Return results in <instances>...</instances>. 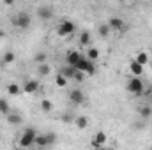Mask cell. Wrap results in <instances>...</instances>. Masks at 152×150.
I'll use <instances>...</instances> for the list:
<instances>
[{"label": "cell", "mask_w": 152, "mask_h": 150, "mask_svg": "<svg viewBox=\"0 0 152 150\" xmlns=\"http://www.w3.org/2000/svg\"><path fill=\"white\" fill-rule=\"evenodd\" d=\"M36 136H37L36 129H34V127H27V129H23V133L20 134L18 145H20L21 149H30V147L36 143Z\"/></svg>", "instance_id": "cell-1"}, {"label": "cell", "mask_w": 152, "mask_h": 150, "mask_svg": "<svg viewBox=\"0 0 152 150\" xmlns=\"http://www.w3.org/2000/svg\"><path fill=\"white\" fill-rule=\"evenodd\" d=\"M75 30H76V27H75V23H73L71 20H62V21L58 23V27H57L58 37H69Z\"/></svg>", "instance_id": "cell-2"}, {"label": "cell", "mask_w": 152, "mask_h": 150, "mask_svg": "<svg viewBox=\"0 0 152 150\" xmlns=\"http://www.w3.org/2000/svg\"><path fill=\"white\" fill-rule=\"evenodd\" d=\"M127 90L131 92V94H134V95H140V94H143V90H145V85H143V81L140 79V78H131L129 81H127Z\"/></svg>", "instance_id": "cell-3"}, {"label": "cell", "mask_w": 152, "mask_h": 150, "mask_svg": "<svg viewBox=\"0 0 152 150\" xmlns=\"http://www.w3.org/2000/svg\"><path fill=\"white\" fill-rule=\"evenodd\" d=\"M12 23H14L18 28H28V27H30V16H28V12H25V11L18 12V14L14 16V20H12Z\"/></svg>", "instance_id": "cell-4"}, {"label": "cell", "mask_w": 152, "mask_h": 150, "mask_svg": "<svg viewBox=\"0 0 152 150\" xmlns=\"http://www.w3.org/2000/svg\"><path fill=\"white\" fill-rule=\"evenodd\" d=\"M106 141H108V136H106L103 131H99V133H96V134H94V138H92L90 145H92L94 149H101V147H106Z\"/></svg>", "instance_id": "cell-5"}, {"label": "cell", "mask_w": 152, "mask_h": 150, "mask_svg": "<svg viewBox=\"0 0 152 150\" xmlns=\"http://www.w3.org/2000/svg\"><path fill=\"white\" fill-rule=\"evenodd\" d=\"M21 90H23L25 94H30V95H32V94H36V92L39 90V83L36 81V79H28V81L23 83Z\"/></svg>", "instance_id": "cell-6"}, {"label": "cell", "mask_w": 152, "mask_h": 150, "mask_svg": "<svg viewBox=\"0 0 152 150\" xmlns=\"http://www.w3.org/2000/svg\"><path fill=\"white\" fill-rule=\"evenodd\" d=\"M69 99H71V103H73V104H81V103L85 101V94H83L80 88H75V90H71Z\"/></svg>", "instance_id": "cell-7"}, {"label": "cell", "mask_w": 152, "mask_h": 150, "mask_svg": "<svg viewBox=\"0 0 152 150\" xmlns=\"http://www.w3.org/2000/svg\"><path fill=\"white\" fill-rule=\"evenodd\" d=\"M81 58H83V55H81L80 51H69L66 60H67V66H71V67H76V64H78Z\"/></svg>", "instance_id": "cell-8"}, {"label": "cell", "mask_w": 152, "mask_h": 150, "mask_svg": "<svg viewBox=\"0 0 152 150\" xmlns=\"http://www.w3.org/2000/svg\"><path fill=\"white\" fill-rule=\"evenodd\" d=\"M108 27H110V30H124V27H126V23H124V20H120V18H110V21H108Z\"/></svg>", "instance_id": "cell-9"}, {"label": "cell", "mask_w": 152, "mask_h": 150, "mask_svg": "<svg viewBox=\"0 0 152 150\" xmlns=\"http://www.w3.org/2000/svg\"><path fill=\"white\" fill-rule=\"evenodd\" d=\"M37 16L41 20H50L51 16H53V9L51 7H48V5H41L37 9Z\"/></svg>", "instance_id": "cell-10"}, {"label": "cell", "mask_w": 152, "mask_h": 150, "mask_svg": "<svg viewBox=\"0 0 152 150\" xmlns=\"http://www.w3.org/2000/svg\"><path fill=\"white\" fill-rule=\"evenodd\" d=\"M88 124H90V120H88L87 117H83V115H78V117H75V125L80 129V131H85V129L88 127Z\"/></svg>", "instance_id": "cell-11"}, {"label": "cell", "mask_w": 152, "mask_h": 150, "mask_svg": "<svg viewBox=\"0 0 152 150\" xmlns=\"http://www.w3.org/2000/svg\"><path fill=\"white\" fill-rule=\"evenodd\" d=\"M129 71L133 73L134 78H140V76L143 74V66H140V64H136L134 60H131V64H129Z\"/></svg>", "instance_id": "cell-12"}, {"label": "cell", "mask_w": 152, "mask_h": 150, "mask_svg": "<svg viewBox=\"0 0 152 150\" xmlns=\"http://www.w3.org/2000/svg\"><path fill=\"white\" fill-rule=\"evenodd\" d=\"M7 122H9V124H11V125H20V124H21V122H23V118H21V115H20V113H9V115H7Z\"/></svg>", "instance_id": "cell-13"}, {"label": "cell", "mask_w": 152, "mask_h": 150, "mask_svg": "<svg viewBox=\"0 0 152 150\" xmlns=\"http://www.w3.org/2000/svg\"><path fill=\"white\" fill-rule=\"evenodd\" d=\"M87 60H90V62H94V60H97L99 58V50L97 48H94V46H88V50H87Z\"/></svg>", "instance_id": "cell-14"}, {"label": "cell", "mask_w": 152, "mask_h": 150, "mask_svg": "<svg viewBox=\"0 0 152 150\" xmlns=\"http://www.w3.org/2000/svg\"><path fill=\"white\" fill-rule=\"evenodd\" d=\"M134 62L145 67V66L149 64V55H147V51H140V53H138V55L134 57Z\"/></svg>", "instance_id": "cell-15"}, {"label": "cell", "mask_w": 152, "mask_h": 150, "mask_svg": "<svg viewBox=\"0 0 152 150\" xmlns=\"http://www.w3.org/2000/svg\"><path fill=\"white\" fill-rule=\"evenodd\" d=\"M7 94L12 95V97H16V95L21 94V87H20L18 83H9V85H7Z\"/></svg>", "instance_id": "cell-16"}, {"label": "cell", "mask_w": 152, "mask_h": 150, "mask_svg": "<svg viewBox=\"0 0 152 150\" xmlns=\"http://www.w3.org/2000/svg\"><path fill=\"white\" fill-rule=\"evenodd\" d=\"M78 42H80L81 46H88V44H90V32H87V30L81 32L80 37H78Z\"/></svg>", "instance_id": "cell-17"}, {"label": "cell", "mask_w": 152, "mask_h": 150, "mask_svg": "<svg viewBox=\"0 0 152 150\" xmlns=\"http://www.w3.org/2000/svg\"><path fill=\"white\" fill-rule=\"evenodd\" d=\"M36 147H39V149H44V147H48V141H46V136L44 134H37L36 136V143H34Z\"/></svg>", "instance_id": "cell-18"}, {"label": "cell", "mask_w": 152, "mask_h": 150, "mask_svg": "<svg viewBox=\"0 0 152 150\" xmlns=\"http://www.w3.org/2000/svg\"><path fill=\"white\" fill-rule=\"evenodd\" d=\"M37 73L41 76H50V73H51V67H50V64L46 62V64H41L37 67Z\"/></svg>", "instance_id": "cell-19"}, {"label": "cell", "mask_w": 152, "mask_h": 150, "mask_svg": "<svg viewBox=\"0 0 152 150\" xmlns=\"http://www.w3.org/2000/svg\"><path fill=\"white\" fill-rule=\"evenodd\" d=\"M55 85L57 87H60V88H64V87H67V78L66 76H62L60 73L55 76Z\"/></svg>", "instance_id": "cell-20"}, {"label": "cell", "mask_w": 152, "mask_h": 150, "mask_svg": "<svg viewBox=\"0 0 152 150\" xmlns=\"http://www.w3.org/2000/svg\"><path fill=\"white\" fill-rule=\"evenodd\" d=\"M60 74H62V76H66L67 79H69V78H75L76 69H75V67H71V66H67V67H64V69L60 71Z\"/></svg>", "instance_id": "cell-21"}, {"label": "cell", "mask_w": 152, "mask_h": 150, "mask_svg": "<svg viewBox=\"0 0 152 150\" xmlns=\"http://www.w3.org/2000/svg\"><path fill=\"white\" fill-rule=\"evenodd\" d=\"M41 110H42L44 113H50L51 110H53L51 101H50V99H42V101H41Z\"/></svg>", "instance_id": "cell-22"}, {"label": "cell", "mask_w": 152, "mask_h": 150, "mask_svg": "<svg viewBox=\"0 0 152 150\" xmlns=\"http://www.w3.org/2000/svg\"><path fill=\"white\" fill-rule=\"evenodd\" d=\"M0 113H4L5 117L11 113V106H9V103L5 99H0Z\"/></svg>", "instance_id": "cell-23"}, {"label": "cell", "mask_w": 152, "mask_h": 150, "mask_svg": "<svg viewBox=\"0 0 152 150\" xmlns=\"http://www.w3.org/2000/svg\"><path fill=\"white\" fill-rule=\"evenodd\" d=\"M140 117H142V118L152 117V108L151 106H142V108H140Z\"/></svg>", "instance_id": "cell-24"}, {"label": "cell", "mask_w": 152, "mask_h": 150, "mask_svg": "<svg viewBox=\"0 0 152 150\" xmlns=\"http://www.w3.org/2000/svg\"><path fill=\"white\" fill-rule=\"evenodd\" d=\"M110 32H112V30H110L108 25H101V27H99V34H101V37H108Z\"/></svg>", "instance_id": "cell-25"}, {"label": "cell", "mask_w": 152, "mask_h": 150, "mask_svg": "<svg viewBox=\"0 0 152 150\" xmlns=\"http://www.w3.org/2000/svg\"><path fill=\"white\" fill-rule=\"evenodd\" d=\"M34 60L37 62L39 66H41V64H46V53H42V51H41V53H37V55L34 57Z\"/></svg>", "instance_id": "cell-26"}, {"label": "cell", "mask_w": 152, "mask_h": 150, "mask_svg": "<svg viewBox=\"0 0 152 150\" xmlns=\"http://www.w3.org/2000/svg\"><path fill=\"white\" fill-rule=\"evenodd\" d=\"M4 62H5V64H11V62H14V53H12V51H7V53L4 55Z\"/></svg>", "instance_id": "cell-27"}, {"label": "cell", "mask_w": 152, "mask_h": 150, "mask_svg": "<svg viewBox=\"0 0 152 150\" xmlns=\"http://www.w3.org/2000/svg\"><path fill=\"white\" fill-rule=\"evenodd\" d=\"M44 136H46V141H48V145H53V143H55V140H57L55 133H46Z\"/></svg>", "instance_id": "cell-28"}, {"label": "cell", "mask_w": 152, "mask_h": 150, "mask_svg": "<svg viewBox=\"0 0 152 150\" xmlns=\"http://www.w3.org/2000/svg\"><path fill=\"white\" fill-rule=\"evenodd\" d=\"M83 73H78V71H76V74H75V78H73V79H76V81H81V79H83Z\"/></svg>", "instance_id": "cell-29"}, {"label": "cell", "mask_w": 152, "mask_h": 150, "mask_svg": "<svg viewBox=\"0 0 152 150\" xmlns=\"http://www.w3.org/2000/svg\"><path fill=\"white\" fill-rule=\"evenodd\" d=\"M94 150H106V147H101V149H94Z\"/></svg>", "instance_id": "cell-30"}, {"label": "cell", "mask_w": 152, "mask_h": 150, "mask_svg": "<svg viewBox=\"0 0 152 150\" xmlns=\"http://www.w3.org/2000/svg\"><path fill=\"white\" fill-rule=\"evenodd\" d=\"M0 39H2V30H0Z\"/></svg>", "instance_id": "cell-31"}]
</instances>
